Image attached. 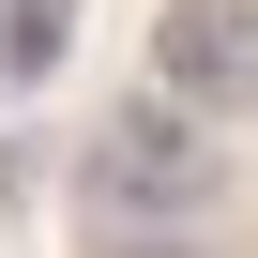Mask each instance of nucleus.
<instances>
[{"label": "nucleus", "mask_w": 258, "mask_h": 258, "mask_svg": "<svg viewBox=\"0 0 258 258\" xmlns=\"http://www.w3.org/2000/svg\"><path fill=\"white\" fill-rule=\"evenodd\" d=\"M228 198V121L137 91L121 121H91V152H76V213L91 228H198Z\"/></svg>", "instance_id": "nucleus-1"}, {"label": "nucleus", "mask_w": 258, "mask_h": 258, "mask_svg": "<svg viewBox=\"0 0 258 258\" xmlns=\"http://www.w3.org/2000/svg\"><path fill=\"white\" fill-rule=\"evenodd\" d=\"M152 91L198 121H258V0H167L152 16Z\"/></svg>", "instance_id": "nucleus-2"}, {"label": "nucleus", "mask_w": 258, "mask_h": 258, "mask_svg": "<svg viewBox=\"0 0 258 258\" xmlns=\"http://www.w3.org/2000/svg\"><path fill=\"white\" fill-rule=\"evenodd\" d=\"M61 31H76V0H0V76H46Z\"/></svg>", "instance_id": "nucleus-3"}, {"label": "nucleus", "mask_w": 258, "mask_h": 258, "mask_svg": "<svg viewBox=\"0 0 258 258\" xmlns=\"http://www.w3.org/2000/svg\"><path fill=\"white\" fill-rule=\"evenodd\" d=\"M121 258H198V228H121Z\"/></svg>", "instance_id": "nucleus-4"}]
</instances>
